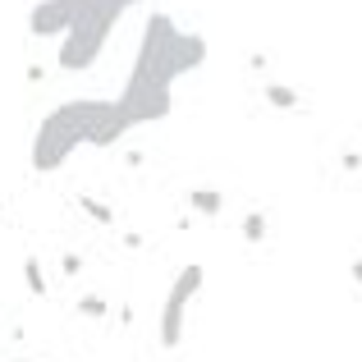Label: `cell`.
<instances>
[{"label": "cell", "instance_id": "8992f818", "mask_svg": "<svg viewBox=\"0 0 362 362\" xmlns=\"http://www.w3.org/2000/svg\"><path fill=\"white\" fill-rule=\"evenodd\" d=\"M78 18V0H37L28 9V33L33 37H64Z\"/></svg>", "mask_w": 362, "mask_h": 362}, {"label": "cell", "instance_id": "6da1fadb", "mask_svg": "<svg viewBox=\"0 0 362 362\" xmlns=\"http://www.w3.org/2000/svg\"><path fill=\"white\" fill-rule=\"evenodd\" d=\"M106 106H110V101H97V97H74V101H64V106H55L51 115L42 119L37 138H33V170H37V175L60 170L64 160L88 142L92 124H97V115Z\"/></svg>", "mask_w": 362, "mask_h": 362}, {"label": "cell", "instance_id": "4fadbf2b", "mask_svg": "<svg viewBox=\"0 0 362 362\" xmlns=\"http://www.w3.org/2000/svg\"><path fill=\"white\" fill-rule=\"evenodd\" d=\"M78 312L97 321V317H106V312H110V303L101 298V293H83V298H78Z\"/></svg>", "mask_w": 362, "mask_h": 362}, {"label": "cell", "instance_id": "3957f363", "mask_svg": "<svg viewBox=\"0 0 362 362\" xmlns=\"http://www.w3.org/2000/svg\"><path fill=\"white\" fill-rule=\"evenodd\" d=\"M206 37L202 33H184V28H175V33L165 37V46L156 51V60L142 69V78L160 83V88H175V78H184V74L202 69L206 64Z\"/></svg>", "mask_w": 362, "mask_h": 362}, {"label": "cell", "instance_id": "7c38bea8", "mask_svg": "<svg viewBox=\"0 0 362 362\" xmlns=\"http://www.w3.org/2000/svg\"><path fill=\"white\" fill-rule=\"evenodd\" d=\"M239 234H243L247 243H262L266 239V211H247L243 225H239Z\"/></svg>", "mask_w": 362, "mask_h": 362}, {"label": "cell", "instance_id": "30bf717a", "mask_svg": "<svg viewBox=\"0 0 362 362\" xmlns=\"http://www.w3.org/2000/svg\"><path fill=\"white\" fill-rule=\"evenodd\" d=\"M23 284H28V293H33V298H46V293H51L46 271H42V262H37V257H23Z\"/></svg>", "mask_w": 362, "mask_h": 362}, {"label": "cell", "instance_id": "5bb4252c", "mask_svg": "<svg viewBox=\"0 0 362 362\" xmlns=\"http://www.w3.org/2000/svg\"><path fill=\"white\" fill-rule=\"evenodd\" d=\"M60 271H64V275H78V271H83V257H78V252H64Z\"/></svg>", "mask_w": 362, "mask_h": 362}, {"label": "cell", "instance_id": "8fae6325", "mask_svg": "<svg viewBox=\"0 0 362 362\" xmlns=\"http://www.w3.org/2000/svg\"><path fill=\"white\" fill-rule=\"evenodd\" d=\"M78 206H83V216H92L97 225H115V206H110V202H101V197L83 193V197H78Z\"/></svg>", "mask_w": 362, "mask_h": 362}, {"label": "cell", "instance_id": "9c48e42d", "mask_svg": "<svg viewBox=\"0 0 362 362\" xmlns=\"http://www.w3.org/2000/svg\"><path fill=\"white\" fill-rule=\"evenodd\" d=\"M262 97H266V106H275V110H298V92H293L289 83H266Z\"/></svg>", "mask_w": 362, "mask_h": 362}, {"label": "cell", "instance_id": "52a82bcc", "mask_svg": "<svg viewBox=\"0 0 362 362\" xmlns=\"http://www.w3.org/2000/svg\"><path fill=\"white\" fill-rule=\"evenodd\" d=\"M175 33V18L165 14V9H151L147 14V28H142V42H138V60H133V74H142L151 60H156V51L165 46V37Z\"/></svg>", "mask_w": 362, "mask_h": 362}, {"label": "cell", "instance_id": "9a60e30c", "mask_svg": "<svg viewBox=\"0 0 362 362\" xmlns=\"http://www.w3.org/2000/svg\"><path fill=\"white\" fill-rule=\"evenodd\" d=\"M349 271H354V280H358V289H362V257H354V266H349Z\"/></svg>", "mask_w": 362, "mask_h": 362}, {"label": "cell", "instance_id": "ba28073f", "mask_svg": "<svg viewBox=\"0 0 362 362\" xmlns=\"http://www.w3.org/2000/svg\"><path fill=\"white\" fill-rule=\"evenodd\" d=\"M188 206H193L197 216H221L225 211V193H216V188H193V193H188Z\"/></svg>", "mask_w": 362, "mask_h": 362}, {"label": "cell", "instance_id": "5b68a950", "mask_svg": "<svg viewBox=\"0 0 362 362\" xmlns=\"http://www.w3.org/2000/svg\"><path fill=\"white\" fill-rule=\"evenodd\" d=\"M115 110L129 119V129H138V124H156V119H165L170 110H175V88H160V83L142 78V74H129Z\"/></svg>", "mask_w": 362, "mask_h": 362}, {"label": "cell", "instance_id": "277c9868", "mask_svg": "<svg viewBox=\"0 0 362 362\" xmlns=\"http://www.w3.org/2000/svg\"><path fill=\"white\" fill-rule=\"evenodd\" d=\"M202 284H206V271L197 262H188L184 271L175 275L165 303H160V349H179L184 344V312H188V303L202 293Z\"/></svg>", "mask_w": 362, "mask_h": 362}, {"label": "cell", "instance_id": "2e32d148", "mask_svg": "<svg viewBox=\"0 0 362 362\" xmlns=\"http://www.w3.org/2000/svg\"><path fill=\"white\" fill-rule=\"evenodd\" d=\"M9 362H33V358H9Z\"/></svg>", "mask_w": 362, "mask_h": 362}, {"label": "cell", "instance_id": "7a4b0ae2", "mask_svg": "<svg viewBox=\"0 0 362 362\" xmlns=\"http://www.w3.org/2000/svg\"><path fill=\"white\" fill-rule=\"evenodd\" d=\"M129 5H142V0H78V18L69 23V33L60 37V51H55V60H60L64 74H83L92 69V64L101 60V51H106L110 33L119 28L124 9Z\"/></svg>", "mask_w": 362, "mask_h": 362}]
</instances>
